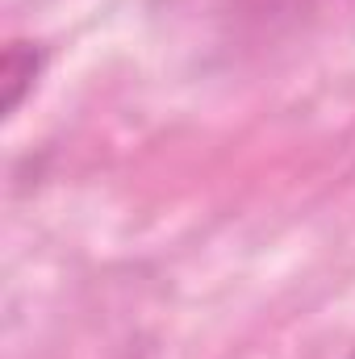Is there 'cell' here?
<instances>
[{"instance_id": "obj_1", "label": "cell", "mask_w": 355, "mask_h": 359, "mask_svg": "<svg viewBox=\"0 0 355 359\" xmlns=\"http://www.w3.org/2000/svg\"><path fill=\"white\" fill-rule=\"evenodd\" d=\"M42 67H46V50H42L38 42L13 38V42L4 46V59H0V88H4V113H8V117L25 104V96L34 92Z\"/></svg>"}]
</instances>
